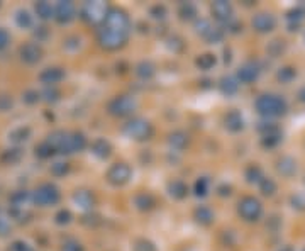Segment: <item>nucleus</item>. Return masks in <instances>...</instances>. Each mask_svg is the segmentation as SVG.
I'll return each mask as SVG.
<instances>
[{
  "instance_id": "obj_2",
  "label": "nucleus",
  "mask_w": 305,
  "mask_h": 251,
  "mask_svg": "<svg viewBox=\"0 0 305 251\" xmlns=\"http://www.w3.org/2000/svg\"><path fill=\"white\" fill-rule=\"evenodd\" d=\"M256 109L263 116H280L285 112L287 105L277 95H263L256 100Z\"/></svg>"
},
{
  "instance_id": "obj_18",
  "label": "nucleus",
  "mask_w": 305,
  "mask_h": 251,
  "mask_svg": "<svg viewBox=\"0 0 305 251\" xmlns=\"http://www.w3.org/2000/svg\"><path fill=\"white\" fill-rule=\"evenodd\" d=\"M134 251H154V246L148 241H139L138 245H136Z\"/></svg>"
},
{
  "instance_id": "obj_15",
  "label": "nucleus",
  "mask_w": 305,
  "mask_h": 251,
  "mask_svg": "<svg viewBox=\"0 0 305 251\" xmlns=\"http://www.w3.org/2000/svg\"><path fill=\"white\" fill-rule=\"evenodd\" d=\"M222 90L228 93H234L237 90V84L232 78H224V80H222Z\"/></svg>"
},
{
  "instance_id": "obj_5",
  "label": "nucleus",
  "mask_w": 305,
  "mask_h": 251,
  "mask_svg": "<svg viewBox=\"0 0 305 251\" xmlns=\"http://www.w3.org/2000/svg\"><path fill=\"white\" fill-rule=\"evenodd\" d=\"M239 214L244 217L246 221H256L261 216V205L253 197H246L239 202Z\"/></svg>"
},
{
  "instance_id": "obj_1",
  "label": "nucleus",
  "mask_w": 305,
  "mask_h": 251,
  "mask_svg": "<svg viewBox=\"0 0 305 251\" xmlns=\"http://www.w3.org/2000/svg\"><path fill=\"white\" fill-rule=\"evenodd\" d=\"M129 36V17L119 9H110L104 20L100 32V43L107 49H117L127 41Z\"/></svg>"
},
{
  "instance_id": "obj_3",
  "label": "nucleus",
  "mask_w": 305,
  "mask_h": 251,
  "mask_svg": "<svg viewBox=\"0 0 305 251\" xmlns=\"http://www.w3.org/2000/svg\"><path fill=\"white\" fill-rule=\"evenodd\" d=\"M124 134L129 136L131 139H138V141H141V139H148L152 134V127L146 119L138 117V119L129 121L124 126Z\"/></svg>"
},
{
  "instance_id": "obj_11",
  "label": "nucleus",
  "mask_w": 305,
  "mask_h": 251,
  "mask_svg": "<svg viewBox=\"0 0 305 251\" xmlns=\"http://www.w3.org/2000/svg\"><path fill=\"white\" fill-rule=\"evenodd\" d=\"M226 126H228L230 131H239V129L242 127V119H241V116H239L237 112L229 114V116L226 117Z\"/></svg>"
},
{
  "instance_id": "obj_19",
  "label": "nucleus",
  "mask_w": 305,
  "mask_h": 251,
  "mask_svg": "<svg viewBox=\"0 0 305 251\" xmlns=\"http://www.w3.org/2000/svg\"><path fill=\"white\" fill-rule=\"evenodd\" d=\"M261 188H263V192H265V193H273L275 185H273V182H271V180H263Z\"/></svg>"
},
{
  "instance_id": "obj_16",
  "label": "nucleus",
  "mask_w": 305,
  "mask_h": 251,
  "mask_svg": "<svg viewBox=\"0 0 305 251\" xmlns=\"http://www.w3.org/2000/svg\"><path fill=\"white\" fill-rule=\"evenodd\" d=\"M185 143H187V136L183 133H175L171 136V145L176 146V148H181L185 146Z\"/></svg>"
},
{
  "instance_id": "obj_14",
  "label": "nucleus",
  "mask_w": 305,
  "mask_h": 251,
  "mask_svg": "<svg viewBox=\"0 0 305 251\" xmlns=\"http://www.w3.org/2000/svg\"><path fill=\"white\" fill-rule=\"evenodd\" d=\"M197 63H199V67L202 70H209L210 67L216 65V58H214L212 55H204V56H200V60L197 61Z\"/></svg>"
},
{
  "instance_id": "obj_4",
  "label": "nucleus",
  "mask_w": 305,
  "mask_h": 251,
  "mask_svg": "<svg viewBox=\"0 0 305 251\" xmlns=\"http://www.w3.org/2000/svg\"><path fill=\"white\" fill-rule=\"evenodd\" d=\"M136 100L133 97H129V95H122V97H117V98H114L112 102H110V105H109V109H110V112L114 114V116H129L131 112L136 109Z\"/></svg>"
},
{
  "instance_id": "obj_17",
  "label": "nucleus",
  "mask_w": 305,
  "mask_h": 251,
  "mask_svg": "<svg viewBox=\"0 0 305 251\" xmlns=\"http://www.w3.org/2000/svg\"><path fill=\"white\" fill-rule=\"evenodd\" d=\"M136 204H138L141 209H150L152 205V199L150 195H139L138 199H136Z\"/></svg>"
},
{
  "instance_id": "obj_8",
  "label": "nucleus",
  "mask_w": 305,
  "mask_h": 251,
  "mask_svg": "<svg viewBox=\"0 0 305 251\" xmlns=\"http://www.w3.org/2000/svg\"><path fill=\"white\" fill-rule=\"evenodd\" d=\"M212 12L217 19L228 20L230 17V14H232V7H230V3L228 2H216L212 5Z\"/></svg>"
},
{
  "instance_id": "obj_9",
  "label": "nucleus",
  "mask_w": 305,
  "mask_h": 251,
  "mask_svg": "<svg viewBox=\"0 0 305 251\" xmlns=\"http://www.w3.org/2000/svg\"><path fill=\"white\" fill-rule=\"evenodd\" d=\"M253 26L256 27L258 31H270L271 27L275 26V20L270 14H259L254 17Z\"/></svg>"
},
{
  "instance_id": "obj_6",
  "label": "nucleus",
  "mask_w": 305,
  "mask_h": 251,
  "mask_svg": "<svg viewBox=\"0 0 305 251\" xmlns=\"http://www.w3.org/2000/svg\"><path fill=\"white\" fill-rule=\"evenodd\" d=\"M107 176H109V180L112 183L122 185V183H126L127 180L131 178V168L127 167L126 163H115L114 167L109 170Z\"/></svg>"
},
{
  "instance_id": "obj_20",
  "label": "nucleus",
  "mask_w": 305,
  "mask_h": 251,
  "mask_svg": "<svg viewBox=\"0 0 305 251\" xmlns=\"http://www.w3.org/2000/svg\"><path fill=\"white\" fill-rule=\"evenodd\" d=\"M205 190H207V187H205V182L202 180V183L200 182L197 183V193H199V195H204Z\"/></svg>"
},
{
  "instance_id": "obj_10",
  "label": "nucleus",
  "mask_w": 305,
  "mask_h": 251,
  "mask_svg": "<svg viewBox=\"0 0 305 251\" xmlns=\"http://www.w3.org/2000/svg\"><path fill=\"white\" fill-rule=\"evenodd\" d=\"M237 77H239V80H242V82H253L254 78L258 77V70L254 65H244V67L239 70Z\"/></svg>"
},
{
  "instance_id": "obj_13",
  "label": "nucleus",
  "mask_w": 305,
  "mask_h": 251,
  "mask_svg": "<svg viewBox=\"0 0 305 251\" xmlns=\"http://www.w3.org/2000/svg\"><path fill=\"white\" fill-rule=\"evenodd\" d=\"M197 221L202 222V224H209L210 221H212V212H210V209L207 207H200V209H197Z\"/></svg>"
},
{
  "instance_id": "obj_12",
  "label": "nucleus",
  "mask_w": 305,
  "mask_h": 251,
  "mask_svg": "<svg viewBox=\"0 0 305 251\" xmlns=\"http://www.w3.org/2000/svg\"><path fill=\"white\" fill-rule=\"evenodd\" d=\"M170 193L173 197H176V199H183L185 195H187V187H185L183 182H173L170 183Z\"/></svg>"
},
{
  "instance_id": "obj_7",
  "label": "nucleus",
  "mask_w": 305,
  "mask_h": 251,
  "mask_svg": "<svg viewBox=\"0 0 305 251\" xmlns=\"http://www.w3.org/2000/svg\"><path fill=\"white\" fill-rule=\"evenodd\" d=\"M86 12H88V17L90 20H93V22H98V20H105L107 17V9H105V5L104 3H100V2H92V3H88L86 5Z\"/></svg>"
}]
</instances>
